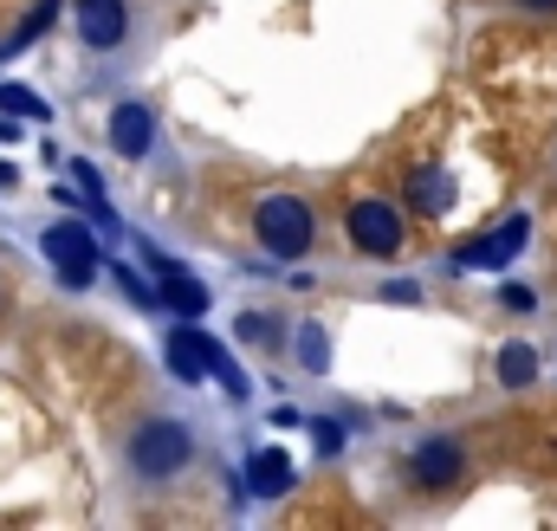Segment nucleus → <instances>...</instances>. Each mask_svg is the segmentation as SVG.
Instances as JSON below:
<instances>
[{
  "label": "nucleus",
  "mask_w": 557,
  "mask_h": 531,
  "mask_svg": "<svg viewBox=\"0 0 557 531\" xmlns=\"http://www.w3.org/2000/svg\"><path fill=\"white\" fill-rule=\"evenodd\" d=\"M195 460H201V434L182 415L149 408L124 428V467H131L137 486H175V480L195 473Z\"/></svg>",
  "instance_id": "obj_1"
},
{
  "label": "nucleus",
  "mask_w": 557,
  "mask_h": 531,
  "mask_svg": "<svg viewBox=\"0 0 557 531\" xmlns=\"http://www.w3.org/2000/svg\"><path fill=\"white\" fill-rule=\"evenodd\" d=\"M253 240H260V254H273V260H305V254L318 247V208H311L305 195H292V188L260 195V208H253Z\"/></svg>",
  "instance_id": "obj_2"
},
{
  "label": "nucleus",
  "mask_w": 557,
  "mask_h": 531,
  "mask_svg": "<svg viewBox=\"0 0 557 531\" xmlns=\"http://www.w3.org/2000/svg\"><path fill=\"white\" fill-rule=\"evenodd\" d=\"M72 26H78V46H85V52L117 59V52L137 46L143 7L137 0H72Z\"/></svg>",
  "instance_id": "obj_3"
},
{
  "label": "nucleus",
  "mask_w": 557,
  "mask_h": 531,
  "mask_svg": "<svg viewBox=\"0 0 557 531\" xmlns=\"http://www.w3.org/2000/svg\"><path fill=\"white\" fill-rule=\"evenodd\" d=\"M344 234H350V247H357L363 260H396L403 240H409V208L389 201V195H363V201H350Z\"/></svg>",
  "instance_id": "obj_4"
},
{
  "label": "nucleus",
  "mask_w": 557,
  "mask_h": 531,
  "mask_svg": "<svg viewBox=\"0 0 557 531\" xmlns=\"http://www.w3.org/2000/svg\"><path fill=\"white\" fill-rule=\"evenodd\" d=\"M403 473H409V486H416V493H454V486L467 480V447H460L454 434H428V441L409 447Z\"/></svg>",
  "instance_id": "obj_5"
},
{
  "label": "nucleus",
  "mask_w": 557,
  "mask_h": 531,
  "mask_svg": "<svg viewBox=\"0 0 557 531\" xmlns=\"http://www.w3.org/2000/svg\"><path fill=\"white\" fill-rule=\"evenodd\" d=\"M46 260H52V272L65 279V285H91L98 279V247H91V234L78 227V221H59V227H46Z\"/></svg>",
  "instance_id": "obj_6"
},
{
  "label": "nucleus",
  "mask_w": 557,
  "mask_h": 531,
  "mask_svg": "<svg viewBox=\"0 0 557 531\" xmlns=\"http://www.w3.org/2000/svg\"><path fill=\"white\" fill-rule=\"evenodd\" d=\"M111 149H117L124 162H143V156L156 149V111L137 104V98H124V104L111 111Z\"/></svg>",
  "instance_id": "obj_7"
},
{
  "label": "nucleus",
  "mask_w": 557,
  "mask_h": 531,
  "mask_svg": "<svg viewBox=\"0 0 557 531\" xmlns=\"http://www.w3.org/2000/svg\"><path fill=\"white\" fill-rule=\"evenodd\" d=\"M532 376H539V350H532V344H506V350H499V383H506V390H525Z\"/></svg>",
  "instance_id": "obj_8"
},
{
  "label": "nucleus",
  "mask_w": 557,
  "mask_h": 531,
  "mask_svg": "<svg viewBox=\"0 0 557 531\" xmlns=\"http://www.w3.org/2000/svg\"><path fill=\"white\" fill-rule=\"evenodd\" d=\"M409 195H416V214H441V208L454 201V182H447L441 169H416V188H409Z\"/></svg>",
  "instance_id": "obj_9"
},
{
  "label": "nucleus",
  "mask_w": 557,
  "mask_h": 531,
  "mask_svg": "<svg viewBox=\"0 0 557 531\" xmlns=\"http://www.w3.org/2000/svg\"><path fill=\"white\" fill-rule=\"evenodd\" d=\"M162 292H169V298H175V305H182L188 318H195V311L208 305V292H201V285H195V279H188L182 266H162Z\"/></svg>",
  "instance_id": "obj_10"
},
{
  "label": "nucleus",
  "mask_w": 557,
  "mask_h": 531,
  "mask_svg": "<svg viewBox=\"0 0 557 531\" xmlns=\"http://www.w3.org/2000/svg\"><path fill=\"white\" fill-rule=\"evenodd\" d=\"M285 486H292V460H285V454H260V460H253V493L273 499Z\"/></svg>",
  "instance_id": "obj_11"
},
{
  "label": "nucleus",
  "mask_w": 557,
  "mask_h": 531,
  "mask_svg": "<svg viewBox=\"0 0 557 531\" xmlns=\"http://www.w3.org/2000/svg\"><path fill=\"white\" fill-rule=\"evenodd\" d=\"M169 363H175V376H182V383H201V376H208V370H201V357H195V344H188V331H175V337H169Z\"/></svg>",
  "instance_id": "obj_12"
},
{
  "label": "nucleus",
  "mask_w": 557,
  "mask_h": 531,
  "mask_svg": "<svg viewBox=\"0 0 557 531\" xmlns=\"http://www.w3.org/2000/svg\"><path fill=\"white\" fill-rule=\"evenodd\" d=\"M512 13H539V20H557V0H512Z\"/></svg>",
  "instance_id": "obj_13"
},
{
  "label": "nucleus",
  "mask_w": 557,
  "mask_h": 531,
  "mask_svg": "<svg viewBox=\"0 0 557 531\" xmlns=\"http://www.w3.org/2000/svg\"><path fill=\"white\" fill-rule=\"evenodd\" d=\"M13 182H20V175H13V169H7V162H0V188H13Z\"/></svg>",
  "instance_id": "obj_14"
},
{
  "label": "nucleus",
  "mask_w": 557,
  "mask_h": 531,
  "mask_svg": "<svg viewBox=\"0 0 557 531\" xmlns=\"http://www.w3.org/2000/svg\"><path fill=\"white\" fill-rule=\"evenodd\" d=\"M552 182H557V149H552Z\"/></svg>",
  "instance_id": "obj_15"
}]
</instances>
